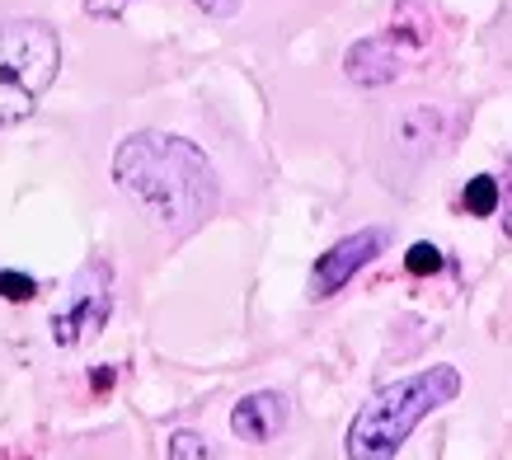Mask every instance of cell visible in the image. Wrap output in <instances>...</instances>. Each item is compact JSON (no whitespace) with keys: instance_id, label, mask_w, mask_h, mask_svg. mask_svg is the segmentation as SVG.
Masks as SVG:
<instances>
[{"instance_id":"cell-3","label":"cell","mask_w":512,"mask_h":460,"mask_svg":"<svg viewBox=\"0 0 512 460\" xmlns=\"http://www.w3.org/2000/svg\"><path fill=\"white\" fill-rule=\"evenodd\" d=\"M62 71V38L43 19L0 24V132L38 113Z\"/></svg>"},{"instance_id":"cell-14","label":"cell","mask_w":512,"mask_h":460,"mask_svg":"<svg viewBox=\"0 0 512 460\" xmlns=\"http://www.w3.org/2000/svg\"><path fill=\"white\" fill-rule=\"evenodd\" d=\"M498 207H508L503 230H508V240H512V165H508V184H498Z\"/></svg>"},{"instance_id":"cell-11","label":"cell","mask_w":512,"mask_h":460,"mask_svg":"<svg viewBox=\"0 0 512 460\" xmlns=\"http://www.w3.org/2000/svg\"><path fill=\"white\" fill-rule=\"evenodd\" d=\"M165 456H170V460H188V456H212V446H207V442H202V437H198V432H174V437H170V446H165Z\"/></svg>"},{"instance_id":"cell-12","label":"cell","mask_w":512,"mask_h":460,"mask_svg":"<svg viewBox=\"0 0 512 460\" xmlns=\"http://www.w3.org/2000/svg\"><path fill=\"white\" fill-rule=\"evenodd\" d=\"M80 5H85L90 19H123L132 0H80Z\"/></svg>"},{"instance_id":"cell-8","label":"cell","mask_w":512,"mask_h":460,"mask_svg":"<svg viewBox=\"0 0 512 460\" xmlns=\"http://www.w3.org/2000/svg\"><path fill=\"white\" fill-rule=\"evenodd\" d=\"M466 212L470 216H494L498 212V179L494 174H475L466 184Z\"/></svg>"},{"instance_id":"cell-10","label":"cell","mask_w":512,"mask_h":460,"mask_svg":"<svg viewBox=\"0 0 512 460\" xmlns=\"http://www.w3.org/2000/svg\"><path fill=\"white\" fill-rule=\"evenodd\" d=\"M404 268L414 277H433L437 268H442V249L428 245V240H419V245H409V254H404Z\"/></svg>"},{"instance_id":"cell-9","label":"cell","mask_w":512,"mask_h":460,"mask_svg":"<svg viewBox=\"0 0 512 460\" xmlns=\"http://www.w3.org/2000/svg\"><path fill=\"white\" fill-rule=\"evenodd\" d=\"M0 296H5V301H15V306H24V301H33V296H38V282H33L29 273L0 268Z\"/></svg>"},{"instance_id":"cell-15","label":"cell","mask_w":512,"mask_h":460,"mask_svg":"<svg viewBox=\"0 0 512 460\" xmlns=\"http://www.w3.org/2000/svg\"><path fill=\"white\" fill-rule=\"evenodd\" d=\"M113 376H118V371H113V367H99V371H94V376H90V385H94V390H99V395H104V390H109V385H113Z\"/></svg>"},{"instance_id":"cell-1","label":"cell","mask_w":512,"mask_h":460,"mask_svg":"<svg viewBox=\"0 0 512 460\" xmlns=\"http://www.w3.org/2000/svg\"><path fill=\"white\" fill-rule=\"evenodd\" d=\"M113 184L156 226L188 235L217 212L221 184L212 160L174 132H132L113 151Z\"/></svg>"},{"instance_id":"cell-7","label":"cell","mask_w":512,"mask_h":460,"mask_svg":"<svg viewBox=\"0 0 512 460\" xmlns=\"http://www.w3.org/2000/svg\"><path fill=\"white\" fill-rule=\"evenodd\" d=\"M287 418H292V409H287V395H282V390H254V395H245L231 409V432L240 442L264 446L287 428Z\"/></svg>"},{"instance_id":"cell-6","label":"cell","mask_w":512,"mask_h":460,"mask_svg":"<svg viewBox=\"0 0 512 460\" xmlns=\"http://www.w3.org/2000/svg\"><path fill=\"white\" fill-rule=\"evenodd\" d=\"M381 249H386V230H357V235L339 240L334 249H325L311 268V296L315 301H325V296L343 292V287H348V282L381 254Z\"/></svg>"},{"instance_id":"cell-2","label":"cell","mask_w":512,"mask_h":460,"mask_svg":"<svg viewBox=\"0 0 512 460\" xmlns=\"http://www.w3.org/2000/svg\"><path fill=\"white\" fill-rule=\"evenodd\" d=\"M461 395V371L456 367H423L395 385H381L362 409H357L353 428H348V456L353 460H381L395 456L423 418L451 404Z\"/></svg>"},{"instance_id":"cell-13","label":"cell","mask_w":512,"mask_h":460,"mask_svg":"<svg viewBox=\"0 0 512 460\" xmlns=\"http://www.w3.org/2000/svg\"><path fill=\"white\" fill-rule=\"evenodd\" d=\"M202 15H212V19H231V15H240V5L245 0H193Z\"/></svg>"},{"instance_id":"cell-5","label":"cell","mask_w":512,"mask_h":460,"mask_svg":"<svg viewBox=\"0 0 512 460\" xmlns=\"http://www.w3.org/2000/svg\"><path fill=\"white\" fill-rule=\"evenodd\" d=\"M423 33L419 29H404V24H390V29L372 33V38H362V43L348 47V57H343V71L353 85H386L404 71V62L419 52Z\"/></svg>"},{"instance_id":"cell-4","label":"cell","mask_w":512,"mask_h":460,"mask_svg":"<svg viewBox=\"0 0 512 460\" xmlns=\"http://www.w3.org/2000/svg\"><path fill=\"white\" fill-rule=\"evenodd\" d=\"M113 315V268L104 259H90L71 277L62 306L52 310V343L57 348H80L90 343Z\"/></svg>"}]
</instances>
